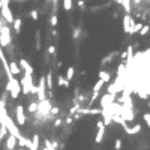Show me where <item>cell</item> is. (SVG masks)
<instances>
[{"label":"cell","mask_w":150,"mask_h":150,"mask_svg":"<svg viewBox=\"0 0 150 150\" xmlns=\"http://www.w3.org/2000/svg\"><path fill=\"white\" fill-rule=\"evenodd\" d=\"M50 110H51V101L50 99H45V101L38 104V117H50Z\"/></svg>","instance_id":"cell-2"},{"label":"cell","mask_w":150,"mask_h":150,"mask_svg":"<svg viewBox=\"0 0 150 150\" xmlns=\"http://www.w3.org/2000/svg\"><path fill=\"white\" fill-rule=\"evenodd\" d=\"M77 5H78V6H80V8H84V2H83V0H80V2H78V3H77Z\"/></svg>","instance_id":"cell-36"},{"label":"cell","mask_w":150,"mask_h":150,"mask_svg":"<svg viewBox=\"0 0 150 150\" xmlns=\"http://www.w3.org/2000/svg\"><path fill=\"white\" fill-rule=\"evenodd\" d=\"M30 143H32V150H39V135L35 134V135L32 137Z\"/></svg>","instance_id":"cell-13"},{"label":"cell","mask_w":150,"mask_h":150,"mask_svg":"<svg viewBox=\"0 0 150 150\" xmlns=\"http://www.w3.org/2000/svg\"><path fill=\"white\" fill-rule=\"evenodd\" d=\"M39 32L36 33V50H41V39H39Z\"/></svg>","instance_id":"cell-29"},{"label":"cell","mask_w":150,"mask_h":150,"mask_svg":"<svg viewBox=\"0 0 150 150\" xmlns=\"http://www.w3.org/2000/svg\"><path fill=\"white\" fill-rule=\"evenodd\" d=\"M47 53H50V54H54V53H56V47H54V45H48V48H47Z\"/></svg>","instance_id":"cell-31"},{"label":"cell","mask_w":150,"mask_h":150,"mask_svg":"<svg viewBox=\"0 0 150 150\" xmlns=\"http://www.w3.org/2000/svg\"><path fill=\"white\" fill-rule=\"evenodd\" d=\"M15 114H17V122H18V126H23L24 122H26V116H24V107L20 104L15 108Z\"/></svg>","instance_id":"cell-10"},{"label":"cell","mask_w":150,"mask_h":150,"mask_svg":"<svg viewBox=\"0 0 150 150\" xmlns=\"http://www.w3.org/2000/svg\"><path fill=\"white\" fill-rule=\"evenodd\" d=\"M6 134H8V128L5 126V123H2L0 125V144H2V140L6 137Z\"/></svg>","instance_id":"cell-21"},{"label":"cell","mask_w":150,"mask_h":150,"mask_svg":"<svg viewBox=\"0 0 150 150\" xmlns=\"http://www.w3.org/2000/svg\"><path fill=\"white\" fill-rule=\"evenodd\" d=\"M17 146V137L14 135H8V141H6V150H14Z\"/></svg>","instance_id":"cell-11"},{"label":"cell","mask_w":150,"mask_h":150,"mask_svg":"<svg viewBox=\"0 0 150 150\" xmlns=\"http://www.w3.org/2000/svg\"><path fill=\"white\" fill-rule=\"evenodd\" d=\"M117 56V53H112V54H108V56H105L104 59H102V62H101V66H105L107 63H111L112 62V59H114Z\"/></svg>","instance_id":"cell-17"},{"label":"cell","mask_w":150,"mask_h":150,"mask_svg":"<svg viewBox=\"0 0 150 150\" xmlns=\"http://www.w3.org/2000/svg\"><path fill=\"white\" fill-rule=\"evenodd\" d=\"M20 87H21V92L24 95H29L32 92V87H33V78H32V75L24 74L21 81H20Z\"/></svg>","instance_id":"cell-3"},{"label":"cell","mask_w":150,"mask_h":150,"mask_svg":"<svg viewBox=\"0 0 150 150\" xmlns=\"http://www.w3.org/2000/svg\"><path fill=\"white\" fill-rule=\"evenodd\" d=\"M99 80H101L104 84H105V83H110V80H111V75H110V72L101 71V72H99Z\"/></svg>","instance_id":"cell-14"},{"label":"cell","mask_w":150,"mask_h":150,"mask_svg":"<svg viewBox=\"0 0 150 150\" xmlns=\"http://www.w3.org/2000/svg\"><path fill=\"white\" fill-rule=\"evenodd\" d=\"M138 33H140L141 36H144V35H147V33H149V26H143V29H141V30H140Z\"/></svg>","instance_id":"cell-30"},{"label":"cell","mask_w":150,"mask_h":150,"mask_svg":"<svg viewBox=\"0 0 150 150\" xmlns=\"http://www.w3.org/2000/svg\"><path fill=\"white\" fill-rule=\"evenodd\" d=\"M6 92L11 95L12 99H17L21 93V87H20V80L17 78H12L11 81H8L6 84Z\"/></svg>","instance_id":"cell-1"},{"label":"cell","mask_w":150,"mask_h":150,"mask_svg":"<svg viewBox=\"0 0 150 150\" xmlns=\"http://www.w3.org/2000/svg\"><path fill=\"white\" fill-rule=\"evenodd\" d=\"M29 112H32V114H33V112H36V110H38V102L36 101H32L30 104H29Z\"/></svg>","instance_id":"cell-23"},{"label":"cell","mask_w":150,"mask_h":150,"mask_svg":"<svg viewBox=\"0 0 150 150\" xmlns=\"http://www.w3.org/2000/svg\"><path fill=\"white\" fill-rule=\"evenodd\" d=\"M57 23H59V20H57V15H56V14H53L51 17H50V24H51L53 27H56V26H57Z\"/></svg>","instance_id":"cell-26"},{"label":"cell","mask_w":150,"mask_h":150,"mask_svg":"<svg viewBox=\"0 0 150 150\" xmlns=\"http://www.w3.org/2000/svg\"><path fill=\"white\" fill-rule=\"evenodd\" d=\"M131 18H132L131 15H125V17H123V29H125V32H126V33L129 32V23H131Z\"/></svg>","instance_id":"cell-20"},{"label":"cell","mask_w":150,"mask_h":150,"mask_svg":"<svg viewBox=\"0 0 150 150\" xmlns=\"http://www.w3.org/2000/svg\"><path fill=\"white\" fill-rule=\"evenodd\" d=\"M0 14H2V18H5V21H6L8 24H12V23H14V15H12V12H11L9 6H2Z\"/></svg>","instance_id":"cell-9"},{"label":"cell","mask_w":150,"mask_h":150,"mask_svg":"<svg viewBox=\"0 0 150 150\" xmlns=\"http://www.w3.org/2000/svg\"><path fill=\"white\" fill-rule=\"evenodd\" d=\"M119 114H120V119L123 122H131L135 119L134 112H132V107H128V105H122L119 108Z\"/></svg>","instance_id":"cell-4"},{"label":"cell","mask_w":150,"mask_h":150,"mask_svg":"<svg viewBox=\"0 0 150 150\" xmlns=\"http://www.w3.org/2000/svg\"><path fill=\"white\" fill-rule=\"evenodd\" d=\"M30 18L33 20V21H38V20H39V12H38L36 9H33V11H30Z\"/></svg>","instance_id":"cell-24"},{"label":"cell","mask_w":150,"mask_h":150,"mask_svg":"<svg viewBox=\"0 0 150 150\" xmlns=\"http://www.w3.org/2000/svg\"><path fill=\"white\" fill-rule=\"evenodd\" d=\"M72 122H74V117H71V116H69V117L66 119V125H71Z\"/></svg>","instance_id":"cell-34"},{"label":"cell","mask_w":150,"mask_h":150,"mask_svg":"<svg viewBox=\"0 0 150 150\" xmlns=\"http://www.w3.org/2000/svg\"><path fill=\"white\" fill-rule=\"evenodd\" d=\"M116 99V95H104L101 99V110H107L110 105H112V101Z\"/></svg>","instance_id":"cell-8"},{"label":"cell","mask_w":150,"mask_h":150,"mask_svg":"<svg viewBox=\"0 0 150 150\" xmlns=\"http://www.w3.org/2000/svg\"><path fill=\"white\" fill-rule=\"evenodd\" d=\"M62 123H63V122H62V119H56V122H54V128H60V126H62Z\"/></svg>","instance_id":"cell-33"},{"label":"cell","mask_w":150,"mask_h":150,"mask_svg":"<svg viewBox=\"0 0 150 150\" xmlns=\"http://www.w3.org/2000/svg\"><path fill=\"white\" fill-rule=\"evenodd\" d=\"M126 57H128L126 51H125V53H120V59H126Z\"/></svg>","instance_id":"cell-35"},{"label":"cell","mask_w":150,"mask_h":150,"mask_svg":"<svg viewBox=\"0 0 150 150\" xmlns=\"http://www.w3.org/2000/svg\"><path fill=\"white\" fill-rule=\"evenodd\" d=\"M143 117H144V120L147 123V126H150V114H149V112H146V114H143Z\"/></svg>","instance_id":"cell-32"},{"label":"cell","mask_w":150,"mask_h":150,"mask_svg":"<svg viewBox=\"0 0 150 150\" xmlns=\"http://www.w3.org/2000/svg\"><path fill=\"white\" fill-rule=\"evenodd\" d=\"M74 75H75V68H74V66H69L68 71H66V75H65V80H66L68 83H71L72 78H74Z\"/></svg>","instance_id":"cell-15"},{"label":"cell","mask_w":150,"mask_h":150,"mask_svg":"<svg viewBox=\"0 0 150 150\" xmlns=\"http://www.w3.org/2000/svg\"><path fill=\"white\" fill-rule=\"evenodd\" d=\"M141 29H143V24H141V23H138V24H135V26H134V29H132L129 33H131V35H135V33H138Z\"/></svg>","instance_id":"cell-25"},{"label":"cell","mask_w":150,"mask_h":150,"mask_svg":"<svg viewBox=\"0 0 150 150\" xmlns=\"http://www.w3.org/2000/svg\"><path fill=\"white\" fill-rule=\"evenodd\" d=\"M11 44V29L8 26H2L0 29V45L2 47H9Z\"/></svg>","instance_id":"cell-5"},{"label":"cell","mask_w":150,"mask_h":150,"mask_svg":"<svg viewBox=\"0 0 150 150\" xmlns=\"http://www.w3.org/2000/svg\"><path fill=\"white\" fill-rule=\"evenodd\" d=\"M122 149V140L120 138H116V143H114V150H120Z\"/></svg>","instance_id":"cell-28"},{"label":"cell","mask_w":150,"mask_h":150,"mask_svg":"<svg viewBox=\"0 0 150 150\" xmlns=\"http://www.w3.org/2000/svg\"><path fill=\"white\" fill-rule=\"evenodd\" d=\"M20 150H24V149H20Z\"/></svg>","instance_id":"cell-37"},{"label":"cell","mask_w":150,"mask_h":150,"mask_svg":"<svg viewBox=\"0 0 150 150\" xmlns=\"http://www.w3.org/2000/svg\"><path fill=\"white\" fill-rule=\"evenodd\" d=\"M57 84H59V87H66V89L69 87V83L65 80L63 75H59V77H57Z\"/></svg>","instance_id":"cell-19"},{"label":"cell","mask_w":150,"mask_h":150,"mask_svg":"<svg viewBox=\"0 0 150 150\" xmlns=\"http://www.w3.org/2000/svg\"><path fill=\"white\" fill-rule=\"evenodd\" d=\"M125 131H126L129 135H135V134H138L141 131V125H135V126H132V128H126Z\"/></svg>","instance_id":"cell-16"},{"label":"cell","mask_w":150,"mask_h":150,"mask_svg":"<svg viewBox=\"0 0 150 150\" xmlns=\"http://www.w3.org/2000/svg\"><path fill=\"white\" fill-rule=\"evenodd\" d=\"M8 69H9V74L11 75H20V68H18V63H15V62H11V63L8 65Z\"/></svg>","instance_id":"cell-12"},{"label":"cell","mask_w":150,"mask_h":150,"mask_svg":"<svg viewBox=\"0 0 150 150\" xmlns=\"http://www.w3.org/2000/svg\"><path fill=\"white\" fill-rule=\"evenodd\" d=\"M14 32L15 33H20L21 32V24H23V20L21 18H14Z\"/></svg>","instance_id":"cell-18"},{"label":"cell","mask_w":150,"mask_h":150,"mask_svg":"<svg viewBox=\"0 0 150 150\" xmlns=\"http://www.w3.org/2000/svg\"><path fill=\"white\" fill-rule=\"evenodd\" d=\"M96 128H98V134H96V138H95V141H96V144H99V143H102V140H104V135H105V126H104L102 120H99V122L96 123Z\"/></svg>","instance_id":"cell-7"},{"label":"cell","mask_w":150,"mask_h":150,"mask_svg":"<svg viewBox=\"0 0 150 150\" xmlns=\"http://www.w3.org/2000/svg\"><path fill=\"white\" fill-rule=\"evenodd\" d=\"M18 68H20V71H24V74H27V75H33V72H35L33 68H32V65L29 63L26 59H20Z\"/></svg>","instance_id":"cell-6"},{"label":"cell","mask_w":150,"mask_h":150,"mask_svg":"<svg viewBox=\"0 0 150 150\" xmlns=\"http://www.w3.org/2000/svg\"><path fill=\"white\" fill-rule=\"evenodd\" d=\"M119 5H122L123 6V9H125V12L129 15V12H131V2H128V0H123V2H119Z\"/></svg>","instance_id":"cell-22"},{"label":"cell","mask_w":150,"mask_h":150,"mask_svg":"<svg viewBox=\"0 0 150 150\" xmlns=\"http://www.w3.org/2000/svg\"><path fill=\"white\" fill-rule=\"evenodd\" d=\"M63 9L65 11H71L72 9V0H65L63 2Z\"/></svg>","instance_id":"cell-27"}]
</instances>
